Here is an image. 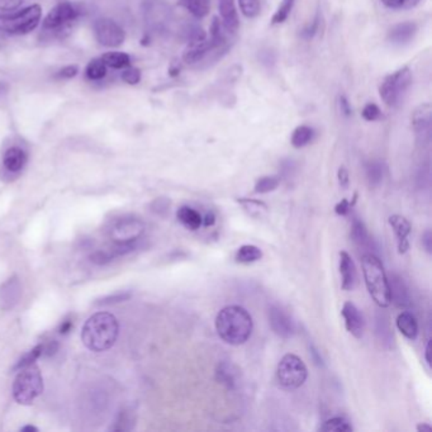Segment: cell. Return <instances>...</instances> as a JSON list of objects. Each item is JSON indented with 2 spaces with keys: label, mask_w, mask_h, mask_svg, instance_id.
<instances>
[{
  "label": "cell",
  "mask_w": 432,
  "mask_h": 432,
  "mask_svg": "<svg viewBox=\"0 0 432 432\" xmlns=\"http://www.w3.org/2000/svg\"><path fill=\"white\" fill-rule=\"evenodd\" d=\"M417 30H418V27L415 22H403V23L396 24L388 33V40L394 45L409 43V41L413 40V37L416 36Z\"/></svg>",
  "instance_id": "obj_24"
},
{
  "label": "cell",
  "mask_w": 432,
  "mask_h": 432,
  "mask_svg": "<svg viewBox=\"0 0 432 432\" xmlns=\"http://www.w3.org/2000/svg\"><path fill=\"white\" fill-rule=\"evenodd\" d=\"M361 116L364 120H368V122H376V120L382 118V112H380L378 105H374V103H369L364 107Z\"/></svg>",
  "instance_id": "obj_42"
},
{
  "label": "cell",
  "mask_w": 432,
  "mask_h": 432,
  "mask_svg": "<svg viewBox=\"0 0 432 432\" xmlns=\"http://www.w3.org/2000/svg\"><path fill=\"white\" fill-rule=\"evenodd\" d=\"M431 105L429 103L418 105L412 113V127L420 144H429L431 138Z\"/></svg>",
  "instance_id": "obj_12"
},
{
  "label": "cell",
  "mask_w": 432,
  "mask_h": 432,
  "mask_svg": "<svg viewBox=\"0 0 432 432\" xmlns=\"http://www.w3.org/2000/svg\"><path fill=\"white\" fill-rule=\"evenodd\" d=\"M421 0H403V4H402V8L411 9L413 7H416L417 4L420 3Z\"/></svg>",
  "instance_id": "obj_57"
},
{
  "label": "cell",
  "mask_w": 432,
  "mask_h": 432,
  "mask_svg": "<svg viewBox=\"0 0 432 432\" xmlns=\"http://www.w3.org/2000/svg\"><path fill=\"white\" fill-rule=\"evenodd\" d=\"M78 14V9L72 3L61 1L48 13L43 27L48 32L63 33L72 27V24L76 21Z\"/></svg>",
  "instance_id": "obj_9"
},
{
  "label": "cell",
  "mask_w": 432,
  "mask_h": 432,
  "mask_svg": "<svg viewBox=\"0 0 432 432\" xmlns=\"http://www.w3.org/2000/svg\"><path fill=\"white\" fill-rule=\"evenodd\" d=\"M252 327L251 314L241 305H227L217 314V334L226 344H245L252 334Z\"/></svg>",
  "instance_id": "obj_1"
},
{
  "label": "cell",
  "mask_w": 432,
  "mask_h": 432,
  "mask_svg": "<svg viewBox=\"0 0 432 432\" xmlns=\"http://www.w3.org/2000/svg\"><path fill=\"white\" fill-rule=\"evenodd\" d=\"M169 206H170V202L165 198H160V199L156 200L153 203V208L156 212H161V210H168Z\"/></svg>",
  "instance_id": "obj_54"
},
{
  "label": "cell",
  "mask_w": 432,
  "mask_h": 432,
  "mask_svg": "<svg viewBox=\"0 0 432 432\" xmlns=\"http://www.w3.org/2000/svg\"><path fill=\"white\" fill-rule=\"evenodd\" d=\"M218 8L222 17L224 30L230 33L236 32L239 30L240 21L235 6V0H218Z\"/></svg>",
  "instance_id": "obj_23"
},
{
  "label": "cell",
  "mask_w": 432,
  "mask_h": 432,
  "mask_svg": "<svg viewBox=\"0 0 432 432\" xmlns=\"http://www.w3.org/2000/svg\"><path fill=\"white\" fill-rule=\"evenodd\" d=\"M85 75L90 80H102L107 75V65L102 58L91 60L85 69Z\"/></svg>",
  "instance_id": "obj_37"
},
{
  "label": "cell",
  "mask_w": 432,
  "mask_h": 432,
  "mask_svg": "<svg viewBox=\"0 0 432 432\" xmlns=\"http://www.w3.org/2000/svg\"><path fill=\"white\" fill-rule=\"evenodd\" d=\"M338 105H340V111L344 114L345 117H350L352 116V105L349 103L346 96H340V98H338Z\"/></svg>",
  "instance_id": "obj_50"
},
{
  "label": "cell",
  "mask_w": 432,
  "mask_h": 432,
  "mask_svg": "<svg viewBox=\"0 0 432 432\" xmlns=\"http://www.w3.org/2000/svg\"><path fill=\"white\" fill-rule=\"evenodd\" d=\"M42 16L40 6H31L17 13L0 14V31L9 34H27L39 25Z\"/></svg>",
  "instance_id": "obj_6"
},
{
  "label": "cell",
  "mask_w": 432,
  "mask_h": 432,
  "mask_svg": "<svg viewBox=\"0 0 432 432\" xmlns=\"http://www.w3.org/2000/svg\"><path fill=\"white\" fill-rule=\"evenodd\" d=\"M340 274H341V288L344 290H354L358 287V270L352 257L346 252H340Z\"/></svg>",
  "instance_id": "obj_18"
},
{
  "label": "cell",
  "mask_w": 432,
  "mask_h": 432,
  "mask_svg": "<svg viewBox=\"0 0 432 432\" xmlns=\"http://www.w3.org/2000/svg\"><path fill=\"white\" fill-rule=\"evenodd\" d=\"M135 421H136V417L133 411L123 409L117 417L114 424H112L111 430L112 431H129L135 427Z\"/></svg>",
  "instance_id": "obj_32"
},
{
  "label": "cell",
  "mask_w": 432,
  "mask_h": 432,
  "mask_svg": "<svg viewBox=\"0 0 432 432\" xmlns=\"http://www.w3.org/2000/svg\"><path fill=\"white\" fill-rule=\"evenodd\" d=\"M281 176L268 175L260 177L254 186L255 194H266V193L274 192L279 184H281Z\"/></svg>",
  "instance_id": "obj_35"
},
{
  "label": "cell",
  "mask_w": 432,
  "mask_h": 432,
  "mask_svg": "<svg viewBox=\"0 0 432 432\" xmlns=\"http://www.w3.org/2000/svg\"><path fill=\"white\" fill-rule=\"evenodd\" d=\"M422 246H424V251L431 255L432 254V233L430 230H427L426 233L422 235Z\"/></svg>",
  "instance_id": "obj_52"
},
{
  "label": "cell",
  "mask_w": 432,
  "mask_h": 432,
  "mask_svg": "<svg viewBox=\"0 0 432 432\" xmlns=\"http://www.w3.org/2000/svg\"><path fill=\"white\" fill-rule=\"evenodd\" d=\"M376 336L385 346H391L393 344V332L389 320L385 313L376 314Z\"/></svg>",
  "instance_id": "obj_27"
},
{
  "label": "cell",
  "mask_w": 432,
  "mask_h": 432,
  "mask_svg": "<svg viewBox=\"0 0 432 432\" xmlns=\"http://www.w3.org/2000/svg\"><path fill=\"white\" fill-rule=\"evenodd\" d=\"M131 296H132L131 292H120V293H116L112 296H105V298L99 299L96 304L98 305H111V304L122 303V302L129 301Z\"/></svg>",
  "instance_id": "obj_41"
},
{
  "label": "cell",
  "mask_w": 432,
  "mask_h": 432,
  "mask_svg": "<svg viewBox=\"0 0 432 432\" xmlns=\"http://www.w3.org/2000/svg\"><path fill=\"white\" fill-rule=\"evenodd\" d=\"M424 361H426L427 367H429V368H431V359H430V343H427V344H426V347H424Z\"/></svg>",
  "instance_id": "obj_58"
},
{
  "label": "cell",
  "mask_w": 432,
  "mask_h": 432,
  "mask_svg": "<svg viewBox=\"0 0 432 432\" xmlns=\"http://www.w3.org/2000/svg\"><path fill=\"white\" fill-rule=\"evenodd\" d=\"M23 0H0V10L10 12L18 8Z\"/></svg>",
  "instance_id": "obj_49"
},
{
  "label": "cell",
  "mask_w": 432,
  "mask_h": 432,
  "mask_svg": "<svg viewBox=\"0 0 432 432\" xmlns=\"http://www.w3.org/2000/svg\"><path fill=\"white\" fill-rule=\"evenodd\" d=\"M341 314L344 317L345 327L355 338H361L365 331V321L360 310L352 303L345 302Z\"/></svg>",
  "instance_id": "obj_14"
},
{
  "label": "cell",
  "mask_w": 432,
  "mask_h": 432,
  "mask_svg": "<svg viewBox=\"0 0 432 432\" xmlns=\"http://www.w3.org/2000/svg\"><path fill=\"white\" fill-rule=\"evenodd\" d=\"M60 345L56 340H48L46 344H42V356L52 358L58 352Z\"/></svg>",
  "instance_id": "obj_44"
},
{
  "label": "cell",
  "mask_w": 432,
  "mask_h": 432,
  "mask_svg": "<svg viewBox=\"0 0 432 432\" xmlns=\"http://www.w3.org/2000/svg\"><path fill=\"white\" fill-rule=\"evenodd\" d=\"M122 79L131 85H135L141 80V72L136 67H129V66L125 69V72L122 74Z\"/></svg>",
  "instance_id": "obj_43"
},
{
  "label": "cell",
  "mask_w": 432,
  "mask_h": 432,
  "mask_svg": "<svg viewBox=\"0 0 432 432\" xmlns=\"http://www.w3.org/2000/svg\"><path fill=\"white\" fill-rule=\"evenodd\" d=\"M137 248H138V242H131V244L112 242L111 245L105 248H98L96 251H93L90 255V261L96 265L109 264L118 257H126L131 252H133Z\"/></svg>",
  "instance_id": "obj_11"
},
{
  "label": "cell",
  "mask_w": 432,
  "mask_h": 432,
  "mask_svg": "<svg viewBox=\"0 0 432 432\" xmlns=\"http://www.w3.org/2000/svg\"><path fill=\"white\" fill-rule=\"evenodd\" d=\"M337 177H338V183L343 189H347L350 184V179H349V171L345 166H341L337 171Z\"/></svg>",
  "instance_id": "obj_48"
},
{
  "label": "cell",
  "mask_w": 432,
  "mask_h": 432,
  "mask_svg": "<svg viewBox=\"0 0 432 432\" xmlns=\"http://www.w3.org/2000/svg\"><path fill=\"white\" fill-rule=\"evenodd\" d=\"M296 162H294V161H283V162H281V176H283V177H285L287 180H289L290 177H293V176H294V173H296Z\"/></svg>",
  "instance_id": "obj_46"
},
{
  "label": "cell",
  "mask_w": 432,
  "mask_h": 432,
  "mask_svg": "<svg viewBox=\"0 0 432 432\" xmlns=\"http://www.w3.org/2000/svg\"><path fill=\"white\" fill-rule=\"evenodd\" d=\"M412 85V72L409 67H402L400 70L385 76L379 87V94L388 107L400 105Z\"/></svg>",
  "instance_id": "obj_5"
},
{
  "label": "cell",
  "mask_w": 432,
  "mask_h": 432,
  "mask_svg": "<svg viewBox=\"0 0 432 432\" xmlns=\"http://www.w3.org/2000/svg\"><path fill=\"white\" fill-rule=\"evenodd\" d=\"M242 14L248 18H255L260 13V0H239Z\"/></svg>",
  "instance_id": "obj_40"
},
{
  "label": "cell",
  "mask_w": 432,
  "mask_h": 432,
  "mask_svg": "<svg viewBox=\"0 0 432 432\" xmlns=\"http://www.w3.org/2000/svg\"><path fill=\"white\" fill-rule=\"evenodd\" d=\"M308 370L303 360L294 354H287L281 358L277 368V379L281 388L293 391L305 383Z\"/></svg>",
  "instance_id": "obj_7"
},
{
  "label": "cell",
  "mask_w": 432,
  "mask_h": 432,
  "mask_svg": "<svg viewBox=\"0 0 432 432\" xmlns=\"http://www.w3.org/2000/svg\"><path fill=\"white\" fill-rule=\"evenodd\" d=\"M21 431L23 432H37L39 431V429L37 427H34L32 424H28V426H24L21 429Z\"/></svg>",
  "instance_id": "obj_60"
},
{
  "label": "cell",
  "mask_w": 432,
  "mask_h": 432,
  "mask_svg": "<svg viewBox=\"0 0 432 432\" xmlns=\"http://www.w3.org/2000/svg\"><path fill=\"white\" fill-rule=\"evenodd\" d=\"M352 424L344 417L330 418L320 427V431L323 432H352Z\"/></svg>",
  "instance_id": "obj_34"
},
{
  "label": "cell",
  "mask_w": 432,
  "mask_h": 432,
  "mask_svg": "<svg viewBox=\"0 0 432 432\" xmlns=\"http://www.w3.org/2000/svg\"><path fill=\"white\" fill-rule=\"evenodd\" d=\"M180 6L195 18H204L209 13L210 0H180Z\"/></svg>",
  "instance_id": "obj_29"
},
{
  "label": "cell",
  "mask_w": 432,
  "mask_h": 432,
  "mask_svg": "<svg viewBox=\"0 0 432 432\" xmlns=\"http://www.w3.org/2000/svg\"><path fill=\"white\" fill-rule=\"evenodd\" d=\"M78 74V67L76 66H66L63 70H60L57 76L61 79H70L72 76H75Z\"/></svg>",
  "instance_id": "obj_51"
},
{
  "label": "cell",
  "mask_w": 432,
  "mask_h": 432,
  "mask_svg": "<svg viewBox=\"0 0 432 432\" xmlns=\"http://www.w3.org/2000/svg\"><path fill=\"white\" fill-rule=\"evenodd\" d=\"M397 327L403 336L409 340H416L418 336V323L416 317L411 312H402L397 317Z\"/></svg>",
  "instance_id": "obj_26"
},
{
  "label": "cell",
  "mask_w": 432,
  "mask_h": 432,
  "mask_svg": "<svg viewBox=\"0 0 432 432\" xmlns=\"http://www.w3.org/2000/svg\"><path fill=\"white\" fill-rule=\"evenodd\" d=\"M269 325L272 332L281 338H290L296 334V325L288 313L283 311L278 305H272L268 311Z\"/></svg>",
  "instance_id": "obj_13"
},
{
  "label": "cell",
  "mask_w": 432,
  "mask_h": 432,
  "mask_svg": "<svg viewBox=\"0 0 432 432\" xmlns=\"http://www.w3.org/2000/svg\"><path fill=\"white\" fill-rule=\"evenodd\" d=\"M28 160V155L19 146H13L3 155V168L8 174H19Z\"/></svg>",
  "instance_id": "obj_19"
},
{
  "label": "cell",
  "mask_w": 432,
  "mask_h": 432,
  "mask_svg": "<svg viewBox=\"0 0 432 432\" xmlns=\"http://www.w3.org/2000/svg\"><path fill=\"white\" fill-rule=\"evenodd\" d=\"M350 237L355 246L363 251V254H374L376 255V244L370 237L367 226L361 221L360 218L354 217L352 222V231Z\"/></svg>",
  "instance_id": "obj_15"
},
{
  "label": "cell",
  "mask_w": 432,
  "mask_h": 432,
  "mask_svg": "<svg viewBox=\"0 0 432 432\" xmlns=\"http://www.w3.org/2000/svg\"><path fill=\"white\" fill-rule=\"evenodd\" d=\"M263 257V251L255 245H244L241 246L236 255L235 260L240 264H252L257 263Z\"/></svg>",
  "instance_id": "obj_28"
},
{
  "label": "cell",
  "mask_w": 432,
  "mask_h": 432,
  "mask_svg": "<svg viewBox=\"0 0 432 432\" xmlns=\"http://www.w3.org/2000/svg\"><path fill=\"white\" fill-rule=\"evenodd\" d=\"M43 392V379L34 364L21 369L13 383V397L17 403L28 406Z\"/></svg>",
  "instance_id": "obj_4"
},
{
  "label": "cell",
  "mask_w": 432,
  "mask_h": 432,
  "mask_svg": "<svg viewBox=\"0 0 432 432\" xmlns=\"http://www.w3.org/2000/svg\"><path fill=\"white\" fill-rule=\"evenodd\" d=\"M318 28H320V14H317L312 23L304 28L302 36H303L305 40H311L313 36L318 32Z\"/></svg>",
  "instance_id": "obj_45"
},
{
  "label": "cell",
  "mask_w": 432,
  "mask_h": 432,
  "mask_svg": "<svg viewBox=\"0 0 432 432\" xmlns=\"http://www.w3.org/2000/svg\"><path fill=\"white\" fill-rule=\"evenodd\" d=\"M388 281H389V289H391V301H393L400 308L409 307L411 296H409V288L400 275L391 274V278H388Z\"/></svg>",
  "instance_id": "obj_21"
},
{
  "label": "cell",
  "mask_w": 432,
  "mask_h": 432,
  "mask_svg": "<svg viewBox=\"0 0 432 432\" xmlns=\"http://www.w3.org/2000/svg\"><path fill=\"white\" fill-rule=\"evenodd\" d=\"M312 354L313 355H314V356H316V355H317V352H316V350H314V349H312ZM316 363H318V364H322V359H317V358H316Z\"/></svg>",
  "instance_id": "obj_61"
},
{
  "label": "cell",
  "mask_w": 432,
  "mask_h": 432,
  "mask_svg": "<svg viewBox=\"0 0 432 432\" xmlns=\"http://www.w3.org/2000/svg\"><path fill=\"white\" fill-rule=\"evenodd\" d=\"M431 426L427 424H420L417 426V431H431Z\"/></svg>",
  "instance_id": "obj_59"
},
{
  "label": "cell",
  "mask_w": 432,
  "mask_h": 432,
  "mask_svg": "<svg viewBox=\"0 0 432 432\" xmlns=\"http://www.w3.org/2000/svg\"><path fill=\"white\" fill-rule=\"evenodd\" d=\"M42 356V344L37 345L36 347H33L32 350L24 354L23 356L17 361L16 365L13 367L14 371H19L21 369L27 368L33 365L37 359H40Z\"/></svg>",
  "instance_id": "obj_38"
},
{
  "label": "cell",
  "mask_w": 432,
  "mask_h": 432,
  "mask_svg": "<svg viewBox=\"0 0 432 432\" xmlns=\"http://www.w3.org/2000/svg\"><path fill=\"white\" fill-rule=\"evenodd\" d=\"M144 221L135 216H122L114 218L107 227V235L116 244L138 242L144 236Z\"/></svg>",
  "instance_id": "obj_8"
},
{
  "label": "cell",
  "mask_w": 432,
  "mask_h": 432,
  "mask_svg": "<svg viewBox=\"0 0 432 432\" xmlns=\"http://www.w3.org/2000/svg\"><path fill=\"white\" fill-rule=\"evenodd\" d=\"M74 327V323H72V318H66V320L61 322L60 327H58V334L60 335H67Z\"/></svg>",
  "instance_id": "obj_53"
},
{
  "label": "cell",
  "mask_w": 432,
  "mask_h": 432,
  "mask_svg": "<svg viewBox=\"0 0 432 432\" xmlns=\"http://www.w3.org/2000/svg\"><path fill=\"white\" fill-rule=\"evenodd\" d=\"M212 51H213V48L210 46V42L207 39L203 41H193V42H189L188 47L185 48L183 60L186 64H199L200 61H203L204 57L210 54Z\"/></svg>",
  "instance_id": "obj_22"
},
{
  "label": "cell",
  "mask_w": 432,
  "mask_h": 432,
  "mask_svg": "<svg viewBox=\"0 0 432 432\" xmlns=\"http://www.w3.org/2000/svg\"><path fill=\"white\" fill-rule=\"evenodd\" d=\"M365 174H367L369 185L371 188H376L383 180V175H385L383 164L380 161H369L365 165Z\"/></svg>",
  "instance_id": "obj_30"
},
{
  "label": "cell",
  "mask_w": 432,
  "mask_h": 432,
  "mask_svg": "<svg viewBox=\"0 0 432 432\" xmlns=\"http://www.w3.org/2000/svg\"><path fill=\"white\" fill-rule=\"evenodd\" d=\"M361 268L369 294L371 296L376 305H379L380 308H387L392 303V301L388 275L385 272L383 263L374 254H363Z\"/></svg>",
  "instance_id": "obj_3"
},
{
  "label": "cell",
  "mask_w": 432,
  "mask_h": 432,
  "mask_svg": "<svg viewBox=\"0 0 432 432\" xmlns=\"http://www.w3.org/2000/svg\"><path fill=\"white\" fill-rule=\"evenodd\" d=\"M22 296V285L17 277L9 278L0 287V308L9 311L16 307Z\"/></svg>",
  "instance_id": "obj_17"
},
{
  "label": "cell",
  "mask_w": 432,
  "mask_h": 432,
  "mask_svg": "<svg viewBox=\"0 0 432 432\" xmlns=\"http://www.w3.org/2000/svg\"><path fill=\"white\" fill-rule=\"evenodd\" d=\"M388 222L391 224L393 231L397 236L398 252L406 254L409 250V235L412 230L409 219L403 216H400V215H393V216L389 217Z\"/></svg>",
  "instance_id": "obj_20"
},
{
  "label": "cell",
  "mask_w": 432,
  "mask_h": 432,
  "mask_svg": "<svg viewBox=\"0 0 432 432\" xmlns=\"http://www.w3.org/2000/svg\"><path fill=\"white\" fill-rule=\"evenodd\" d=\"M94 33L98 42L105 47H118L123 43L126 37L125 31L120 24L108 18H102L96 21L94 24Z\"/></svg>",
  "instance_id": "obj_10"
},
{
  "label": "cell",
  "mask_w": 432,
  "mask_h": 432,
  "mask_svg": "<svg viewBox=\"0 0 432 432\" xmlns=\"http://www.w3.org/2000/svg\"><path fill=\"white\" fill-rule=\"evenodd\" d=\"M224 41L226 39H224V25L221 24L218 17H213V21L210 24V39H209L213 51L216 48L222 47Z\"/></svg>",
  "instance_id": "obj_36"
},
{
  "label": "cell",
  "mask_w": 432,
  "mask_h": 432,
  "mask_svg": "<svg viewBox=\"0 0 432 432\" xmlns=\"http://www.w3.org/2000/svg\"><path fill=\"white\" fill-rule=\"evenodd\" d=\"M294 1L296 0H283L281 1V7L272 16V24H281L287 21V18H288L292 9H293V6H294Z\"/></svg>",
  "instance_id": "obj_39"
},
{
  "label": "cell",
  "mask_w": 432,
  "mask_h": 432,
  "mask_svg": "<svg viewBox=\"0 0 432 432\" xmlns=\"http://www.w3.org/2000/svg\"><path fill=\"white\" fill-rule=\"evenodd\" d=\"M120 334L117 318L108 312H98L89 317L81 331V341L89 350L102 352L116 344Z\"/></svg>",
  "instance_id": "obj_2"
},
{
  "label": "cell",
  "mask_w": 432,
  "mask_h": 432,
  "mask_svg": "<svg viewBox=\"0 0 432 432\" xmlns=\"http://www.w3.org/2000/svg\"><path fill=\"white\" fill-rule=\"evenodd\" d=\"M215 224H216V215H215L213 212H207L206 216L203 217V224H202V226H204V227H212Z\"/></svg>",
  "instance_id": "obj_55"
},
{
  "label": "cell",
  "mask_w": 432,
  "mask_h": 432,
  "mask_svg": "<svg viewBox=\"0 0 432 432\" xmlns=\"http://www.w3.org/2000/svg\"><path fill=\"white\" fill-rule=\"evenodd\" d=\"M352 207H354V204H352V202H349V199L345 198L341 202H338L336 206H335V212H336V215H338V216H347L350 213Z\"/></svg>",
  "instance_id": "obj_47"
},
{
  "label": "cell",
  "mask_w": 432,
  "mask_h": 432,
  "mask_svg": "<svg viewBox=\"0 0 432 432\" xmlns=\"http://www.w3.org/2000/svg\"><path fill=\"white\" fill-rule=\"evenodd\" d=\"M102 61L107 65V67L113 69H126L131 65L129 55L123 52H108L102 57Z\"/></svg>",
  "instance_id": "obj_33"
},
{
  "label": "cell",
  "mask_w": 432,
  "mask_h": 432,
  "mask_svg": "<svg viewBox=\"0 0 432 432\" xmlns=\"http://www.w3.org/2000/svg\"><path fill=\"white\" fill-rule=\"evenodd\" d=\"M382 3L388 8L398 9L402 8L403 0H382Z\"/></svg>",
  "instance_id": "obj_56"
},
{
  "label": "cell",
  "mask_w": 432,
  "mask_h": 432,
  "mask_svg": "<svg viewBox=\"0 0 432 432\" xmlns=\"http://www.w3.org/2000/svg\"><path fill=\"white\" fill-rule=\"evenodd\" d=\"M313 137H314V131L310 126H299L293 131L292 135V144L296 149H302L304 146L312 142Z\"/></svg>",
  "instance_id": "obj_31"
},
{
  "label": "cell",
  "mask_w": 432,
  "mask_h": 432,
  "mask_svg": "<svg viewBox=\"0 0 432 432\" xmlns=\"http://www.w3.org/2000/svg\"><path fill=\"white\" fill-rule=\"evenodd\" d=\"M215 378L219 385L226 387L228 391H236L240 383L241 370L230 361H221L217 365Z\"/></svg>",
  "instance_id": "obj_16"
},
{
  "label": "cell",
  "mask_w": 432,
  "mask_h": 432,
  "mask_svg": "<svg viewBox=\"0 0 432 432\" xmlns=\"http://www.w3.org/2000/svg\"><path fill=\"white\" fill-rule=\"evenodd\" d=\"M176 218L180 224L184 226L186 230H191V231L199 230L202 224H203V216L200 215L198 210H195L189 206H183V207L177 209Z\"/></svg>",
  "instance_id": "obj_25"
}]
</instances>
